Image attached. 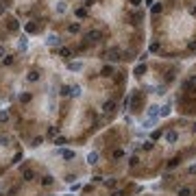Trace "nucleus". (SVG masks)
Returning a JSON list of instances; mask_svg holds the SVG:
<instances>
[{"label": "nucleus", "instance_id": "f257e3e1", "mask_svg": "<svg viewBox=\"0 0 196 196\" xmlns=\"http://www.w3.org/2000/svg\"><path fill=\"white\" fill-rule=\"evenodd\" d=\"M100 37H103V35H100V31H89V33L85 35V39H89V42H98Z\"/></svg>", "mask_w": 196, "mask_h": 196}, {"label": "nucleus", "instance_id": "f03ea898", "mask_svg": "<svg viewBox=\"0 0 196 196\" xmlns=\"http://www.w3.org/2000/svg\"><path fill=\"white\" fill-rule=\"evenodd\" d=\"M68 68L74 70V72H81V70H83V63H81V61H74V63H70Z\"/></svg>", "mask_w": 196, "mask_h": 196}, {"label": "nucleus", "instance_id": "7ed1b4c3", "mask_svg": "<svg viewBox=\"0 0 196 196\" xmlns=\"http://www.w3.org/2000/svg\"><path fill=\"white\" fill-rule=\"evenodd\" d=\"M59 44H61V39H59L57 35H50L48 37V46H59Z\"/></svg>", "mask_w": 196, "mask_h": 196}, {"label": "nucleus", "instance_id": "20e7f679", "mask_svg": "<svg viewBox=\"0 0 196 196\" xmlns=\"http://www.w3.org/2000/svg\"><path fill=\"white\" fill-rule=\"evenodd\" d=\"M22 179H24V181H33V179H35V172H33V170H24Z\"/></svg>", "mask_w": 196, "mask_h": 196}, {"label": "nucleus", "instance_id": "39448f33", "mask_svg": "<svg viewBox=\"0 0 196 196\" xmlns=\"http://www.w3.org/2000/svg\"><path fill=\"white\" fill-rule=\"evenodd\" d=\"M59 155L63 159H74V150H59Z\"/></svg>", "mask_w": 196, "mask_h": 196}, {"label": "nucleus", "instance_id": "423d86ee", "mask_svg": "<svg viewBox=\"0 0 196 196\" xmlns=\"http://www.w3.org/2000/svg\"><path fill=\"white\" fill-rule=\"evenodd\" d=\"M157 124V120H152V118H146V120H144V129H152Z\"/></svg>", "mask_w": 196, "mask_h": 196}, {"label": "nucleus", "instance_id": "0eeeda50", "mask_svg": "<svg viewBox=\"0 0 196 196\" xmlns=\"http://www.w3.org/2000/svg\"><path fill=\"white\" fill-rule=\"evenodd\" d=\"M176 137H179V135H176V131H170V133L166 135V140H168L170 144H174V142H176Z\"/></svg>", "mask_w": 196, "mask_h": 196}, {"label": "nucleus", "instance_id": "6e6552de", "mask_svg": "<svg viewBox=\"0 0 196 196\" xmlns=\"http://www.w3.org/2000/svg\"><path fill=\"white\" fill-rule=\"evenodd\" d=\"M87 161H89V163H96V161H98V152H96V150L87 155Z\"/></svg>", "mask_w": 196, "mask_h": 196}, {"label": "nucleus", "instance_id": "1a4fd4ad", "mask_svg": "<svg viewBox=\"0 0 196 196\" xmlns=\"http://www.w3.org/2000/svg\"><path fill=\"white\" fill-rule=\"evenodd\" d=\"M113 107H116V103H113V100H109V103H105V105H103V109H105L107 113H109V111H113Z\"/></svg>", "mask_w": 196, "mask_h": 196}, {"label": "nucleus", "instance_id": "9d476101", "mask_svg": "<svg viewBox=\"0 0 196 196\" xmlns=\"http://www.w3.org/2000/svg\"><path fill=\"white\" fill-rule=\"evenodd\" d=\"M179 196H192V190L190 187H181V190H179Z\"/></svg>", "mask_w": 196, "mask_h": 196}, {"label": "nucleus", "instance_id": "9b49d317", "mask_svg": "<svg viewBox=\"0 0 196 196\" xmlns=\"http://www.w3.org/2000/svg\"><path fill=\"white\" fill-rule=\"evenodd\" d=\"M70 94H72V87L63 85V87H61V96H70Z\"/></svg>", "mask_w": 196, "mask_h": 196}, {"label": "nucleus", "instance_id": "f8f14e48", "mask_svg": "<svg viewBox=\"0 0 196 196\" xmlns=\"http://www.w3.org/2000/svg\"><path fill=\"white\" fill-rule=\"evenodd\" d=\"M2 63H5V65H11V63H13V57H11V54H7V57H2Z\"/></svg>", "mask_w": 196, "mask_h": 196}, {"label": "nucleus", "instance_id": "ddd939ff", "mask_svg": "<svg viewBox=\"0 0 196 196\" xmlns=\"http://www.w3.org/2000/svg\"><path fill=\"white\" fill-rule=\"evenodd\" d=\"M26 44H29V42H26V37H24V35H22V39H20V42H18V46H20V48H22V50H24V48H26Z\"/></svg>", "mask_w": 196, "mask_h": 196}, {"label": "nucleus", "instance_id": "4468645a", "mask_svg": "<svg viewBox=\"0 0 196 196\" xmlns=\"http://www.w3.org/2000/svg\"><path fill=\"white\" fill-rule=\"evenodd\" d=\"M78 29H81V26H78L76 22H74V24H70V26H68V31H70V33H76Z\"/></svg>", "mask_w": 196, "mask_h": 196}, {"label": "nucleus", "instance_id": "2eb2a0df", "mask_svg": "<svg viewBox=\"0 0 196 196\" xmlns=\"http://www.w3.org/2000/svg\"><path fill=\"white\" fill-rule=\"evenodd\" d=\"M109 59H111V61H118V59H120L118 57V50H111V52H109Z\"/></svg>", "mask_w": 196, "mask_h": 196}, {"label": "nucleus", "instance_id": "dca6fc26", "mask_svg": "<svg viewBox=\"0 0 196 196\" xmlns=\"http://www.w3.org/2000/svg\"><path fill=\"white\" fill-rule=\"evenodd\" d=\"M111 72H113V68H111V65H107V68H103V76H109Z\"/></svg>", "mask_w": 196, "mask_h": 196}, {"label": "nucleus", "instance_id": "f3484780", "mask_svg": "<svg viewBox=\"0 0 196 196\" xmlns=\"http://www.w3.org/2000/svg\"><path fill=\"white\" fill-rule=\"evenodd\" d=\"M7 120H9V113H7V111H0V122H7Z\"/></svg>", "mask_w": 196, "mask_h": 196}, {"label": "nucleus", "instance_id": "a211bd4d", "mask_svg": "<svg viewBox=\"0 0 196 196\" xmlns=\"http://www.w3.org/2000/svg\"><path fill=\"white\" fill-rule=\"evenodd\" d=\"M9 31H18V22H15V20L9 22Z\"/></svg>", "mask_w": 196, "mask_h": 196}, {"label": "nucleus", "instance_id": "6ab92c4d", "mask_svg": "<svg viewBox=\"0 0 196 196\" xmlns=\"http://www.w3.org/2000/svg\"><path fill=\"white\" fill-rule=\"evenodd\" d=\"M72 96H81V87H78V85L72 87Z\"/></svg>", "mask_w": 196, "mask_h": 196}, {"label": "nucleus", "instance_id": "aec40b11", "mask_svg": "<svg viewBox=\"0 0 196 196\" xmlns=\"http://www.w3.org/2000/svg\"><path fill=\"white\" fill-rule=\"evenodd\" d=\"M20 100H22V103H29V100H31V94H22V96H20Z\"/></svg>", "mask_w": 196, "mask_h": 196}, {"label": "nucleus", "instance_id": "412c9836", "mask_svg": "<svg viewBox=\"0 0 196 196\" xmlns=\"http://www.w3.org/2000/svg\"><path fill=\"white\" fill-rule=\"evenodd\" d=\"M59 54H61V57H70V50L68 48H61V50H59Z\"/></svg>", "mask_w": 196, "mask_h": 196}, {"label": "nucleus", "instance_id": "4be33fe9", "mask_svg": "<svg viewBox=\"0 0 196 196\" xmlns=\"http://www.w3.org/2000/svg\"><path fill=\"white\" fill-rule=\"evenodd\" d=\"M33 31H35V24H33V22H29V24H26V33H33Z\"/></svg>", "mask_w": 196, "mask_h": 196}, {"label": "nucleus", "instance_id": "5701e85b", "mask_svg": "<svg viewBox=\"0 0 196 196\" xmlns=\"http://www.w3.org/2000/svg\"><path fill=\"white\" fill-rule=\"evenodd\" d=\"M57 11H59V13H63V11H65V2H59V7H57Z\"/></svg>", "mask_w": 196, "mask_h": 196}, {"label": "nucleus", "instance_id": "b1692460", "mask_svg": "<svg viewBox=\"0 0 196 196\" xmlns=\"http://www.w3.org/2000/svg\"><path fill=\"white\" fill-rule=\"evenodd\" d=\"M42 183H44V185H50V183H52V176H44V181H42Z\"/></svg>", "mask_w": 196, "mask_h": 196}, {"label": "nucleus", "instance_id": "393cba45", "mask_svg": "<svg viewBox=\"0 0 196 196\" xmlns=\"http://www.w3.org/2000/svg\"><path fill=\"white\" fill-rule=\"evenodd\" d=\"M105 185H107V187H113V185H116V181H113V179H107V181H105Z\"/></svg>", "mask_w": 196, "mask_h": 196}, {"label": "nucleus", "instance_id": "a878e982", "mask_svg": "<svg viewBox=\"0 0 196 196\" xmlns=\"http://www.w3.org/2000/svg\"><path fill=\"white\" fill-rule=\"evenodd\" d=\"M54 144H59V146H61V144H65V137H57V140H54Z\"/></svg>", "mask_w": 196, "mask_h": 196}, {"label": "nucleus", "instance_id": "bb28decb", "mask_svg": "<svg viewBox=\"0 0 196 196\" xmlns=\"http://www.w3.org/2000/svg\"><path fill=\"white\" fill-rule=\"evenodd\" d=\"M137 161H140L137 157H131V159H129V163H131V166H137Z\"/></svg>", "mask_w": 196, "mask_h": 196}, {"label": "nucleus", "instance_id": "cd10ccee", "mask_svg": "<svg viewBox=\"0 0 196 196\" xmlns=\"http://www.w3.org/2000/svg\"><path fill=\"white\" fill-rule=\"evenodd\" d=\"M144 70H146V68H144V65H137V68H135V74H142Z\"/></svg>", "mask_w": 196, "mask_h": 196}, {"label": "nucleus", "instance_id": "c85d7f7f", "mask_svg": "<svg viewBox=\"0 0 196 196\" xmlns=\"http://www.w3.org/2000/svg\"><path fill=\"white\" fill-rule=\"evenodd\" d=\"M29 81H37V72H31L29 74Z\"/></svg>", "mask_w": 196, "mask_h": 196}, {"label": "nucleus", "instance_id": "c756f323", "mask_svg": "<svg viewBox=\"0 0 196 196\" xmlns=\"http://www.w3.org/2000/svg\"><path fill=\"white\" fill-rule=\"evenodd\" d=\"M94 2H96V0H85V7H92Z\"/></svg>", "mask_w": 196, "mask_h": 196}, {"label": "nucleus", "instance_id": "7c9ffc66", "mask_svg": "<svg viewBox=\"0 0 196 196\" xmlns=\"http://www.w3.org/2000/svg\"><path fill=\"white\" fill-rule=\"evenodd\" d=\"M140 2H142V0H131V5H133V7H137Z\"/></svg>", "mask_w": 196, "mask_h": 196}, {"label": "nucleus", "instance_id": "2f4dec72", "mask_svg": "<svg viewBox=\"0 0 196 196\" xmlns=\"http://www.w3.org/2000/svg\"><path fill=\"white\" fill-rule=\"evenodd\" d=\"M2 54H5V48H2V46H0V57H2Z\"/></svg>", "mask_w": 196, "mask_h": 196}, {"label": "nucleus", "instance_id": "473e14b6", "mask_svg": "<svg viewBox=\"0 0 196 196\" xmlns=\"http://www.w3.org/2000/svg\"><path fill=\"white\" fill-rule=\"evenodd\" d=\"M113 196H124V194H122V192H116V194H113Z\"/></svg>", "mask_w": 196, "mask_h": 196}, {"label": "nucleus", "instance_id": "72a5a7b5", "mask_svg": "<svg viewBox=\"0 0 196 196\" xmlns=\"http://www.w3.org/2000/svg\"><path fill=\"white\" fill-rule=\"evenodd\" d=\"M0 13H5V7H2V5H0Z\"/></svg>", "mask_w": 196, "mask_h": 196}, {"label": "nucleus", "instance_id": "f704fd0d", "mask_svg": "<svg viewBox=\"0 0 196 196\" xmlns=\"http://www.w3.org/2000/svg\"><path fill=\"white\" fill-rule=\"evenodd\" d=\"M194 131H196V124H194Z\"/></svg>", "mask_w": 196, "mask_h": 196}]
</instances>
